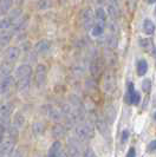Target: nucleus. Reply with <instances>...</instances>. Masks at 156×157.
I'll list each match as a JSON object with an SVG mask.
<instances>
[{
	"label": "nucleus",
	"mask_w": 156,
	"mask_h": 157,
	"mask_svg": "<svg viewBox=\"0 0 156 157\" xmlns=\"http://www.w3.org/2000/svg\"><path fill=\"white\" fill-rule=\"evenodd\" d=\"M75 132H76V138L79 142H88L92 140L95 135V128L90 123L82 122V123L77 124L76 129H75Z\"/></svg>",
	"instance_id": "f257e3e1"
},
{
	"label": "nucleus",
	"mask_w": 156,
	"mask_h": 157,
	"mask_svg": "<svg viewBox=\"0 0 156 157\" xmlns=\"http://www.w3.org/2000/svg\"><path fill=\"white\" fill-rule=\"evenodd\" d=\"M103 90L107 94H112L116 90V77L112 71H107L103 77Z\"/></svg>",
	"instance_id": "f03ea898"
},
{
	"label": "nucleus",
	"mask_w": 156,
	"mask_h": 157,
	"mask_svg": "<svg viewBox=\"0 0 156 157\" xmlns=\"http://www.w3.org/2000/svg\"><path fill=\"white\" fill-rule=\"evenodd\" d=\"M141 101V96L140 94L135 90L133 83H129L128 84V92L125 94V102L129 105H137Z\"/></svg>",
	"instance_id": "7ed1b4c3"
},
{
	"label": "nucleus",
	"mask_w": 156,
	"mask_h": 157,
	"mask_svg": "<svg viewBox=\"0 0 156 157\" xmlns=\"http://www.w3.org/2000/svg\"><path fill=\"white\" fill-rule=\"evenodd\" d=\"M102 72H103V60L99 56H96L90 63V73L94 78H98L101 77Z\"/></svg>",
	"instance_id": "20e7f679"
},
{
	"label": "nucleus",
	"mask_w": 156,
	"mask_h": 157,
	"mask_svg": "<svg viewBox=\"0 0 156 157\" xmlns=\"http://www.w3.org/2000/svg\"><path fill=\"white\" fill-rule=\"evenodd\" d=\"M34 82L38 87H43L46 83V66L43 64H38L36 67V76Z\"/></svg>",
	"instance_id": "39448f33"
},
{
	"label": "nucleus",
	"mask_w": 156,
	"mask_h": 157,
	"mask_svg": "<svg viewBox=\"0 0 156 157\" xmlns=\"http://www.w3.org/2000/svg\"><path fill=\"white\" fill-rule=\"evenodd\" d=\"M95 125H96V129L99 131V134L103 136V138L107 142H110L111 134H110V129H109L108 123H107V121H105L104 118H97Z\"/></svg>",
	"instance_id": "423d86ee"
},
{
	"label": "nucleus",
	"mask_w": 156,
	"mask_h": 157,
	"mask_svg": "<svg viewBox=\"0 0 156 157\" xmlns=\"http://www.w3.org/2000/svg\"><path fill=\"white\" fill-rule=\"evenodd\" d=\"M80 21L83 23V26L86 30H91V27L94 26V14L90 8H84L80 12Z\"/></svg>",
	"instance_id": "0eeeda50"
},
{
	"label": "nucleus",
	"mask_w": 156,
	"mask_h": 157,
	"mask_svg": "<svg viewBox=\"0 0 156 157\" xmlns=\"http://www.w3.org/2000/svg\"><path fill=\"white\" fill-rule=\"evenodd\" d=\"M11 112H12V104L6 103L2 104L0 106V123L6 126L8 124V121L11 117Z\"/></svg>",
	"instance_id": "6e6552de"
},
{
	"label": "nucleus",
	"mask_w": 156,
	"mask_h": 157,
	"mask_svg": "<svg viewBox=\"0 0 156 157\" xmlns=\"http://www.w3.org/2000/svg\"><path fill=\"white\" fill-rule=\"evenodd\" d=\"M68 155L70 157H78L80 154L79 149V141L77 138H69L68 140Z\"/></svg>",
	"instance_id": "1a4fd4ad"
},
{
	"label": "nucleus",
	"mask_w": 156,
	"mask_h": 157,
	"mask_svg": "<svg viewBox=\"0 0 156 157\" xmlns=\"http://www.w3.org/2000/svg\"><path fill=\"white\" fill-rule=\"evenodd\" d=\"M13 85H14V77L12 76H7L5 78L0 79V96L7 94Z\"/></svg>",
	"instance_id": "9d476101"
},
{
	"label": "nucleus",
	"mask_w": 156,
	"mask_h": 157,
	"mask_svg": "<svg viewBox=\"0 0 156 157\" xmlns=\"http://www.w3.org/2000/svg\"><path fill=\"white\" fill-rule=\"evenodd\" d=\"M19 57H20V50H19V47H16V46H11L8 47L7 50H6V52H5V59H6V62H10V63H14L17 62L18 59H19Z\"/></svg>",
	"instance_id": "9b49d317"
},
{
	"label": "nucleus",
	"mask_w": 156,
	"mask_h": 157,
	"mask_svg": "<svg viewBox=\"0 0 156 157\" xmlns=\"http://www.w3.org/2000/svg\"><path fill=\"white\" fill-rule=\"evenodd\" d=\"M32 75V67L27 64H23L20 66H18L16 70V79H23L26 77H31Z\"/></svg>",
	"instance_id": "f8f14e48"
},
{
	"label": "nucleus",
	"mask_w": 156,
	"mask_h": 157,
	"mask_svg": "<svg viewBox=\"0 0 156 157\" xmlns=\"http://www.w3.org/2000/svg\"><path fill=\"white\" fill-rule=\"evenodd\" d=\"M62 143L59 141H55L47 152V157H62Z\"/></svg>",
	"instance_id": "ddd939ff"
},
{
	"label": "nucleus",
	"mask_w": 156,
	"mask_h": 157,
	"mask_svg": "<svg viewBox=\"0 0 156 157\" xmlns=\"http://www.w3.org/2000/svg\"><path fill=\"white\" fill-rule=\"evenodd\" d=\"M50 41L49 40H39L38 43L34 45V52L37 55H44L50 50Z\"/></svg>",
	"instance_id": "4468645a"
},
{
	"label": "nucleus",
	"mask_w": 156,
	"mask_h": 157,
	"mask_svg": "<svg viewBox=\"0 0 156 157\" xmlns=\"http://www.w3.org/2000/svg\"><path fill=\"white\" fill-rule=\"evenodd\" d=\"M13 147H14V142L8 140V141L2 142L0 144V151L5 157H10L13 152Z\"/></svg>",
	"instance_id": "2eb2a0df"
},
{
	"label": "nucleus",
	"mask_w": 156,
	"mask_h": 157,
	"mask_svg": "<svg viewBox=\"0 0 156 157\" xmlns=\"http://www.w3.org/2000/svg\"><path fill=\"white\" fill-rule=\"evenodd\" d=\"M46 108H47V111H46L47 116L51 118L52 121H55V122H59V121H62L63 113L59 109L53 108V106H50V105H47Z\"/></svg>",
	"instance_id": "dca6fc26"
},
{
	"label": "nucleus",
	"mask_w": 156,
	"mask_h": 157,
	"mask_svg": "<svg viewBox=\"0 0 156 157\" xmlns=\"http://www.w3.org/2000/svg\"><path fill=\"white\" fill-rule=\"evenodd\" d=\"M12 70H13L12 63H10V62H2V63H0V79L5 78L7 76H11Z\"/></svg>",
	"instance_id": "f3484780"
},
{
	"label": "nucleus",
	"mask_w": 156,
	"mask_h": 157,
	"mask_svg": "<svg viewBox=\"0 0 156 157\" xmlns=\"http://www.w3.org/2000/svg\"><path fill=\"white\" fill-rule=\"evenodd\" d=\"M69 99H70V105L73 108V109H77V110H84V109H83V108H84L83 102H82V99H80L78 96H76V94H70Z\"/></svg>",
	"instance_id": "a211bd4d"
},
{
	"label": "nucleus",
	"mask_w": 156,
	"mask_h": 157,
	"mask_svg": "<svg viewBox=\"0 0 156 157\" xmlns=\"http://www.w3.org/2000/svg\"><path fill=\"white\" fill-rule=\"evenodd\" d=\"M12 34H13V32L0 31V47L7 46L10 40L12 38Z\"/></svg>",
	"instance_id": "6ab92c4d"
},
{
	"label": "nucleus",
	"mask_w": 156,
	"mask_h": 157,
	"mask_svg": "<svg viewBox=\"0 0 156 157\" xmlns=\"http://www.w3.org/2000/svg\"><path fill=\"white\" fill-rule=\"evenodd\" d=\"M138 44H140L141 48H143L147 52L154 50V43H153V40L150 39V38H141Z\"/></svg>",
	"instance_id": "aec40b11"
},
{
	"label": "nucleus",
	"mask_w": 156,
	"mask_h": 157,
	"mask_svg": "<svg viewBox=\"0 0 156 157\" xmlns=\"http://www.w3.org/2000/svg\"><path fill=\"white\" fill-rule=\"evenodd\" d=\"M12 125H14L17 129H20L25 125V117H24L23 113L18 112L13 116V121H12Z\"/></svg>",
	"instance_id": "412c9836"
},
{
	"label": "nucleus",
	"mask_w": 156,
	"mask_h": 157,
	"mask_svg": "<svg viewBox=\"0 0 156 157\" xmlns=\"http://www.w3.org/2000/svg\"><path fill=\"white\" fill-rule=\"evenodd\" d=\"M65 128L62 125V124H56V125L52 126V130H51V134L55 138H60L65 135Z\"/></svg>",
	"instance_id": "4be33fe9"
},
{
	"label": "nucleus",
	"mask_w": 156,
	"mask_h": 157,
	"mask_svg": "<svg viewBox=\"0 0 156 157\" xmlns=\"http://www.w3.org/2000/svg\"><path fill=\"white\" fill-rule=\"evenodd\" d=\"M6 132L8 135V140L12 142H14L18 140V136H19V131L14 125H11V126H6Z\"/></svg>",
	"instance_id": "5701e85b"
},
{
	"label": "nucleus",
	"mask_w": 156,
	"mask_h": 157,
	"mask_svg": "<svg viewBox=\"0 0 156 157\" xmlns=\"http://www.w3.org/2000/svg\"><path fill=\"white\" fill-rule=\"evenodd\" d=\"M143 31L147 34H153L155 32V24L153 23L150 19H144L143 21Z\"/></svg>",
	"instance_id": "b1692460"
},
{
	"label": "nucleus",
	"mask_w": 156,
	"mask_h": 157,
	"mask_svg": "<svg viewBox=\"0 0 156 157\" xmlns=\"http://www.w3.org/2000/svg\"><path fill=\"white\" fill-rule=\"evenodd\" d=\"M30 82H31V77H26V78L19 79V80H18V90H19L20 92L27 91L29 87H30Z\"/></svg>",
	"instance_id": "393cba45"
},
{
	"label": "nucleus",
	"mask_w": 156,
	"mask_h": 157,
	"mask_svg": "<svg viewBox=\"0 0 156 157\" xmlns=\"http://www.w3.org/2000/svg\"><path fill=\"white\" fill-rule=\"evenodd\" d=\"M12 7V0H1L0 1V17L6 14Z\"/></svg>",
	"instance_id": "a878e982"
},
{
	"label": "nucleus",
	"mask_w": 156,
	"mask_h": 157,
	"mask_svg": "<svg viewBox=\"0 0 156 157\" xmlns=\"http://www.w3.org/2000/svg\"><path fill=\"white\" fill-rule=\"evenodd\" d=\"M108 14L111 17L112 20H116L119 17V7L117 5H114V4H109L108 5Z\"/></svg>",
	"instance_id": "bb28decb"
},
{
	"label": "nucleus",
	"mask_w": 156,
	"mask_h": 157,
	"mask_svg": "<svg viewBox=\"0 0 156 157\" xmlns=\"http://www.w3.org/2000/svg\"><path fill=\"white\" fill-rule=\"evenodd\" d=\"M147 71H148V63H147V60L140 59L137 62V75L138 76H144L147 73Z\"/></svg>",
	"instance_id": "cd10ccee"
},
{
	"label": "nucleus",
	"mask_w": 156,
	"mask_h": 157,
	"mask_svg": "<svg viewBox=\"0 0 156 157\" xmlns=\"http://www.w3.org/2000/svg\"><path fill=\"white\" fill-rule=\"evenodd\" d=\"M105 118L109 123H114L115 122V118H116V110L112 105H109L105 110Z\"/></svg>",
	"instance_id": "c85d7f7f"
},
{
	"label": "nucleus",
	"mask_w": 156,
	"mask_h": 157,
	"mask_svg": "<svg viewBox=\"0 0 156 157\" xmlns=\"http://www.w3.org/2000/svg\"><path fill=\"white\" fill-rule=\"evenodd\" d=\"M96 14V19L99 21V23H105L107 21V18H108V14H107V11L103 7H98L95 12Z\"/></svg>",
	"instance_id": "c756f323"
},
{
	"label": "nucleus",
	"mask_w": 156,
	"mask_h": 157,
	"mask_svg": "<svg viewBox=\"0 0 156 157\" xmlns=\"http://www.w3.org/2000/svg\"><path fill=\"white\" fill-rule=\"evenodd\" d=\"M45 130V125L44 123L41 122H34L33 125H32V131H33V135L34 136H40V135L44 132Z\"/></svg>",
	"instance_id": "7c9ffc66"
},
{
	"label": "nucleus",
	"mask_w": 156,
	"mask_h": 157,
	"mask_svg": "<svg viewBox=\"0 0 156 157\" xmlns=\"http://www.w3.org/2000/svg\"><path fill=\"white\" fill-rule=\"evenodd\" d=\"M103 34V25L102 24H95L91 27V36L92 37H99Z\"/></svg>",
	"instance_id": "2f4dec72"
},
{
	"label": "nucleus",
	"mask_w": 156,
	"mask_h": 157,
	"mask_svg": "<svg viewBox=\"0 0 156 157\" xmlns=\"http://www.w3.org/2000/svg\"><path fill=\"white\" fill-rule=\"evenodd\" d=\"M107 45L110 47V48H115L117 46V38L115 33H110L107 38Z\"/></svg>",
	"instance_id": "473e14b6"
},
{
	"label": "nucleus",
	"mask_w": 156,
	"mask_h": 157,
	"mask_svg": "<svg viewBox=\"0 0 156 157\" xmlns=\"http://www.w3.org/2000/svg\"><path fill=\"white\" fill-rule=\"evenodd\" d=\"M52 6V1L51 0H39L37 2V7L38 10H41V11H45L47 8H50Z\"/></svg>",
	"instance_id": "72a5a7b5"
},
{
	"label": "nucleus",
	"mask_w": 156,
	"mask_h": 157,
	"mask_svg": "<svg viewBox=\"0 0 156 157\" xmlns=\"http://www.w3.org/2000/svg\"><path fill=\"white\" fill-rule=\"evenodd\" d=\"M142 90L146 92V94H149L150 90H151V82L150 79H144L142 82Z\"/></svg>",
	"instance_id": "f704fd0d"
},
{
	"label": "nucleus",
	"mask_w": 156,
	"mask_h": 157,
	"mask_svg": "<svg viewBox=\"0 0 156 157\" xmlns=\"http://www.w3.org/2000/svg\"><path fill=\"white\" fill-rule=\"evenodd\" d=\"M83 157H97V155L95 154V151L91 148H85L83 150Z\"/></svg>",
	"instance_id": "c9c22d12"
},
{
	"label": "nucleus",
	"mask_w": 156,
	"mask_h": 157,
	"mask_svg": "<svg viewBox=\"0 0 156 157\" xmlns=\"http://www.w3.org/2000/svg\"><path fill=\"white\" fill-rule=\"evenodd\" d=\"M128 138H129V131H128V130H123V131H122V136H121V142H122V144L127 143Z\"/></svg>",
	"instance_id": "e433bc0d"
},
{
	"label": "nucleus",
	"mask_w": 156,
	"mask_h": 157,
	"mask_svg": "<svg viewBox=\"0 0 156 157\" xmlns=\"http://www.w3.org/2000/svg\"><path fill=\"white\" fill-rule=\"evenodd\" d=\"M148 151H150V152H153V151H156V140L151 141L148 144Z\"/></svg>",
	"instance_id": "4c0bfd02"
},
{
	"label": "nucleus",
	"mask_w": 156,
	"mask_h": 157,
	"mask_svg": "<svg viewBox=\"0 0 156 157\" xmlns=\"http://www.w3.org/2000/svg\"><path fill=\"white\" fill-rule=\"evenodd\" d=\"M10 157H24V154L21 150L18 149V150H16V151H13L12 155H11Z\"/></svg>",
	"instance_id": "58836bf2"
},
{
	"label": "nucleus",
	"mask_w": 156,
	"mask_h": 157,
	"mask_svg": "<svg viewBox=\"0 0 156 157\" xmlns=\"http://www.w3.org/2000/svg\"><path fill=\"white\" fill-rule=\"evenodd\" d=\"M136 2H137V0H128V4H129L130 10H135V7H136Z\"/></svg>",
	"instance_id": "ea45409f"
},
{
	"label": "nucleus",
	"mask_w": 156,
	"mask_h": 157,
	"mask_svg": "<svg viewBox=\"0 0 156 157\" xmlns=\"http://www.w3.org/2000/svg\"><path fill=\"white\" fill-rule=\"evenodd\" d=\"M127 157H136V151L134 148H130L129 151H128V154H127Z\"/></svg>",
	"instance_id": "a19ab883"
},
{
	"label": "nucleus",
	"mask_w": 156,
	"mask_h": 157,
	"mask_svg": "<svg viewBox=\"0 0 156 157\" xmlns=\"http://www.w3.org/2000/svg\"><path fill=\"white\" fill-rule=\"evenodd\" d=\"M153 53H154V57H155V59H156V47L153 50Z\"/></svg>",
	"instance_id": "79ce46f5"
},
{
	"label": "nucleus",
	"mask_w": 156,
	"mask_h": 157,
	"mask_svg": "<svg viewBox=\"0 0 156 157\" xmlns=\"http://www.w3.org/2000/svg\"><path fill=\"white\" fill-rule=\"evenodd\" d=\"M149 4H154V2H156V0H148Z\"/></svg>",
	"instance_id": "37998d69"
},
{
	"label": "nucleus",
	"mask_w": 156,
	"mask_h": 157,
	"mask_svg": "<svg viewBox=\"0 0 156 157\" xmlns=\"http://www.w3.org/2000/svg\"><path fill=\"white\" fill-rule=\"evenodd\" d=\"M0 157H5L4 155H2V154H1V151H0Z\"/></svg>",
	"instance_id": "c03bdc74"
},
{
	"label": "nucleus",
	"mask_w": 156,
	"mask_h": 157,
	"mask_svg": "<svg viewBox=\"0 0 156 157\" xmlns=\"http://www.w3.org/2000/svg\"><path fill=\"white\" fill-rule=\"evenodd\" d=\"M154 118H155V119H156V112H155V113H154Z\"/></svg>",
	"instance_id": "a18cd8bd"
},
{
	"label": "nucleus",
	"mask_w": 156,
	"mask_h": 157,
	"mask_svg": "<svg viewBox=\"0 0 156 157\" xmlns=\"http://www.w3.org/2000/svg\"><path fill=\"white\" fill-rule=\"evenodd\" d=\"M155 14H156V8H155Z\"/></svg>",
	"instance_id": "49530a36"
}]
</instances>
